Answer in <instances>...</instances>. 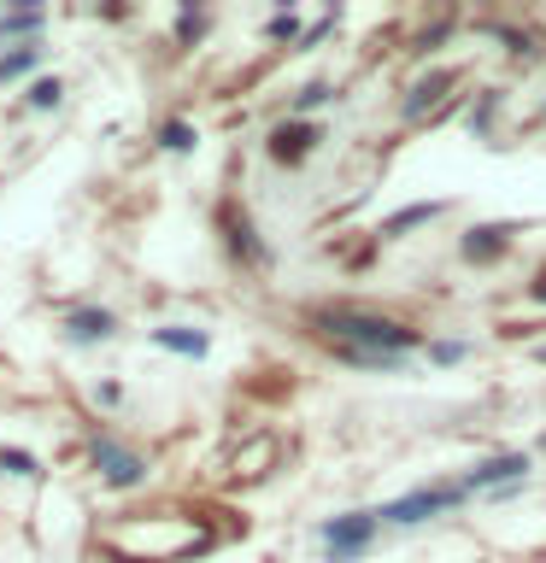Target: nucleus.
I'll return each instance as SVG.
<instances>
[{"label": "nucleus", "instance_id": "obj_15", "mask_svg": "<svg viewBox=\"0 0 546 563\" xmlns=\"http://www.w3.org/2000/svg\"><path fill=\"white\" fill-rule=\"evenodd\" d=\"M218 223H223V241H229V253H236V258H259L253 223H247V211H241V206H223V211H218Z\"/></svg>", "mask_w": 546, "mask_h": 563}, {"label": "nucleus", "instance_id": "obj_23", "mask_svg": "<svg viewBox=\"0 0 546 563\" xmlns=\"http://www.w3.org/2000/svg\"><path fill=\"white\" fill-rule=\"evenodd\" d=\"M264 35H271V42H306V30H299L294 12H276L271 24H264Z\"/></svg>", "mask_w": 546, "mask_h": 563}, {"label": "nucleus", "instance_id": "obj_4", "mask_svg": "<svg viewBox=\"0 0 546 563\" xmlns=\"http://www.w3.org/2000/svg\"><path fill=\"white\" fill-rule=\"evenodd\" d=\"M465 505V487H412V493H400V499H387L376 505V517L382 528H423V522H435V517H452V510Z\"/></svg>", "mask_w": 546, "mask_h": 563}, {"label": "nucleus", "instance_id": "obj_16", "mask_svg": "<svg viewBox=\"0 0 546 563\" xmlns=\"http://www.w3.org/2000/svg\"><path fill=\"white\" fill-rule=\"evenodd\" d=\"M440 211H447V200H429V206H405V211H394V218L382 223V235H387V241H394V235H412V229L435 223Z\"/></svg>", "mask_w": 546, "mask_h": 563}, {"label": "nucleus", "instance_id": "obj_6", "mask_svg": "<svg viewBox=\"0 0 546 563\" xmlns=\"http://www.w3.org/2000/svg\"><path fill=\"white\" fill-rule=\"evenodd\" d=\"M324 141L329 135H324V123H317V118H282L276 130H264V158L282 165V170H294V165H306Z\"/></svg>", "mask_w": 546, "mask_h": 563}, {"label": "nucleus", "instance_id": "obj_1", "mask_svg": "<svg viewBox=\"0 0 546 563\" xmlns=\"http://www.w3.org/2000/svg\"><path fill=\"white\" fill-rule=\"evenodd\" d=\"M312 329L324 334L335 352H387V358H405V352L429 346V341H423V329L400 323V317H387V311H359V306L312 311Z\"/></svg>", "mask_w": 546, "mask_h": 563}, {"label": "nucleus", "instance_id": "obj_18", "mask_svg": "<svg viewBox=\"0 0 546 563\" xmlns=\"http://www.w3.org/2000/svg\"><path fill=\"white\" fill-rule=\"evenodd\" d=\"M159 147L176 153V158H188L194 147H200V130H194L188 118H171V123H159Z\"/></svg>", "mask_w": 546, "mask_h": 563}, {"label": "nucleus", "instance_id": "obj_22", "mask_svg": "<svg viewBox=\"0 0 546 563\" xmlns=\"http://www.w3.org/2000/svg\"><path fill=\"white\" fill-rule=\"evenodd\" d=\"M488 35H493V42H505V53H517V59H535V53H540L535 35H523V30H511V24H493Z\"/></svg>", "mask_w": 546, "mask_h": 563}, {"label": "nucleus", "instance_id": "obj_28", "mask_svg": "<svg viewBox=\"0 0 546 563\" xmlns=\"http://www.w3.org/2000/svg\"><path fill=\"white\" fill-rule=\"evenodd\" d=\"M95 558H100V563H141V558H123V552H112V545H100Z\"/></svg>", "mask_w": 546, "mask_h": 563}, {"label": "nucleus", "instance_id": "obj_12", "mask_svg": "<svg viewBox=\"0 0 546 563\" xmlns=\"http://www.w3.org/2000/svg\"><path fill=\"white\" fill-rule=\"evenodd\" d=\"M42 30H47V7H7L0 12V53L18 42H42Z\"/></svg>", "mask_w": 546, "mask_h": 563}, {"label": "nucleus", "instance_id": "obj_29", "mask_svg": "<svg viewBox=\"0 0 546 563\" xmlns=\"http://www.w3.org/2000/svg\"><path fill=\"white\" fill-rule=\"evenodd\" d=\"M540 457H546V434H540Z\"/></svg>", "mask_w": 546, "mask_h": 563}, {"label": "nucleus", "instance_id": "obj_10", "mask_svg": "<svg viewBox=\"0 0 546 563\" xmlns=\"http://www.w3.org/2000/svg\"><path fill=\"white\" fill-rule=\"evenodd\" d=\"M452 82H458V70H429V77H417L412 88H405V100H400V118H405V123L429 118L435 106L452 95Z\"/></svg>", "mask_w": 546, "mask_h": 563}, {"label": "nucleus", "instance_id": "obj_14", "mask_svg": "<svg viewBox=\"0 0 546 563\" xmlns=\"http://www.w3.org/2000/svg\"><path fill=\"white\" fill-rule=\"evenodd\" d=\"M271 457H276V440H271V434H253V440L236 452V464H229V482H259V475L271 470Z\"/></svg>", "mask_w": 546, "mask_h": 563}, {"label": "nucleus", "instance_id": "obj_27", "mask_svg": "<svg viewBox=\"0 0 546 563\" xmlns=\"http://www.w3.org/2000/svg\"><path fill=\"white\" fill-rule=\"evenodd\" d=\"M528 299H535V306H546V271H540L535 282H528Z\"/></svg>", "mask_w": 546, "mask_h": 563}, {"label": "nucleus", "instance_id": "obj_2", "mask_svg": "<svg viewBox=\"0 0 546 563\" xmlns=\"http://www.w3.org/2000/svg\"><path fill=\"white\" fill-rule=\"evenodd\" d=\"M206 528L188 517V510H148V517H130L118 522L106 545H123V558H141V563H183L194 552H206Z\"/></svg>", "mask_w": 546, "mask_h": 563}, {"label": "nucleus", "instance_id": "obj_3", "mask_svg": "<svg viewBox=\"0 0 546 563\" xmlns=\"http://www.w3.org/2000/svg\"><path fill=\"white\" fill-rule=\"evenodd\" d=\"M382 534L376 510H335V517L317 522V545H324V563H359Z\"/></svg>", "mask_w": 546, "mask_h": 563}, {"label": "nucleus", "instance_id": "obj_5", "mask_svg": "<svg viewBox=\"0 0 546 563\" xmlns=\"http://www.w3.org/2000/svg\"><path fill=\"white\" fill-rule=\"evenodd\" d=\"M528 470H535L528 452H488L482 464H470L465 475H458V487H465V499L470 493H493V499H500V493H517L528 482Z\"/></svg>", "mask_w": 546, "mask_h": 563}, {"label": "nucleus", "instance_id": "obj_11", "mask_svg": "<svg viewBox=\"0 0 546 563\" xmlns=\"http://www.w3.org/2000/svg\"><path fill=\"white\" fill-rule=\"evenodd\" d=\"M148 341L159 352H171V358H211V334L200 323H159L148 329Z\"/></svg>", "mask_w": 546, "mask_h": 563}, {"label": "nucleus", "instance_id": "obj_9", "mask_svg": "<svg viewBox=\"0 0 546 563\" xmlns=\"http://www.w3.org/2000/svg\"><path fill=\"white\" fill-rule=\"evenodd\" d=\"M118 329H123V317L112 306H77L65 317V341L70 346H106V341H118Z\"/></svg>", "mask_w": 546, "mask_h": 563}, {"label": "nucleus", "instance_id": "obj_30", "mask_svg": "<svg viewBox=\"0 0 546 563\" xmlns=\"http://www.w3.org/2000/svg\"><path fill=\"white\" fill-rule=\"evenodd\" d=\"M540 118H546V100H540Z\"/></svg>", "mask_w": 546, "mask_h": 563}, {"label": "nucleus", "instance_id": "obj_25", "mask_svg": "<svg viewBox=\"0 0 546 563\" xmlns=\"http://www.w3.org/2000/svg\"><path fill=\"white\" fill-rule=\"evenodd\" d=\"M95 405H100V411H118V405H123V382H112V376L95 382Z\"/></svg>", "mask_w": 546, "mask_h": 563}, {"label": "nucleus", "instance_id": "obj_7", "mask_svg": "<svg viewBox=\"0 0 546 563\" xmlns=\"http://www.w3.org/2000/svg\"><path fill=\"white\" fill-rule=\"evenodd\" d=\"M88 457H95L100 482L118 487V493H135L141 482H148V457H141L135 446H123V440H112V434H95V440H88Z\"/></svg>", "mask_w": 546, "mask_h": 563}, {"label": "nucleus", "instance_id": "obj_26", "mask_svg": "<svg viewBox=\"0 0 546 563\" xmlns=\"http://www.w3.org/2000/svg\"><path fill=\"white\" fill-rule=\"evenodd\" d=\"M447 35H452V18H440L435 30H423V35H417V47H412V53H435L440 42H447Z\"/></svg>", "mask_w": 546, "mask_h": 563}, {"label": "nucleus", "instance_id": "obj_24", "mask_svg": "<svg viewBox=\"0 0 546 563\" xmlns=\"http://www.w3.org/2000/svg\"><path fill=\"white\" fill-rule=\"evenodd\" d=\"M200 35H206V12H200V7H188L183 18H176V42H183V47H194Z\"/></svg>", "mask_w": 546, "mask_h": 563}, {"label": "nucleus", "instance_id": "obj_8", "mask_svg": "<svg viewBox=\"0 0 546 563\" xmlns=\"http://www.w3.org/2000/svg\"><path fill=\"white\" fill-rule=\"evenodd\" d=\"M511 241H517V223H470L465 235H458V258L465 264H500L511 253Z\"/></svg>", "mask_w": 546, "mask_h": 563}, {"label": "nucleus", "instance_id": "obj_13", "mask_svg": "<svg viewBox=\"0 0 546 563\" xmlns=\"http://www.w3.org/2000/svg\"><path fill=\"white\" fill-rule=\"evenodd\" d=\"M42 59H47V47L42 42H18V47H7L0 53V82H35V70H42Z\"/></svg>", "mask_w": 546, "mask_h": 563}, {"label": "nucleus", "instance_id": "obj_21", "mask_svg": "<svg viewBox=\"0 0 546 563\" xmlns=\"http://www.w3.org/2000/svg\"><path fill=\"white\" fill-rule=\"evenodd\" d=\"M423 358H429L435 369H452V364L470 358V341H429V346H423Z\"/></svg>", "mask_w": 546, "mask_h": 563}, {"label": "nucleus", "instance_id": "obj_17", "mask_svg": "<svg viewBox=\"0 0 546 563\" xmlns=\"http://www.w3.org/2000/svg\"><path fill=\"white\" fill-rule=\"evenodd\" d=\"M335 100V88L317 77V82H299L294 95H288V118H312V112H324V106Z\"/></svg>", "mask_w": 546, "mask_h": 563}, {"label": "nucleus", "instance_id": "obj_20", "mask_svg": "<svg viewBox=\"0 0 546 563\" xmlns=\"http://www.w3.org/2000/svg\"><path fill=\"white\" fill-rule=\"evenodd\" d=\"M35 452H24V446H0V475H12V482H35Z\"/></svg>", "mask_w": 546, "mask_h": 563}, {"label": "nucleus", "instance_id": "obj_19", "mask_svg": "<svg viewBox=\"0 0 546 563\" xmlns=\"http://www.w3.org/2000/svg\"><path fill=\"white\" fill-rule=\"evenodd\" d=\"M24 106H30V112H59V106H65V77H35L24 88Z\"/></svg>", "mask_w": 546, "mask_h": 563}]
</instances>
